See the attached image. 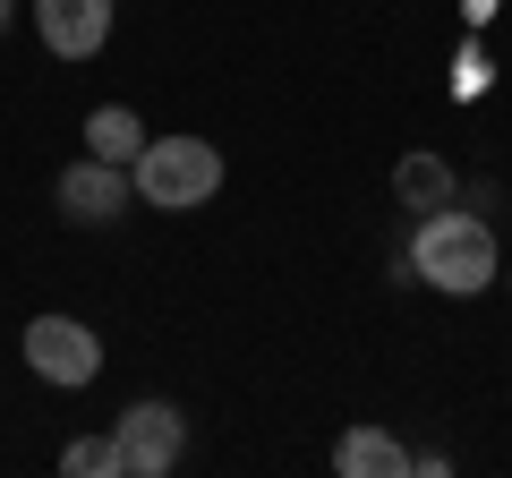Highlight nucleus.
Masks as SVG:
<instances>
[{
  "instance_id": "obj_1",
  "label": "nucleus",
  "mask_w": 512,
  "mask_h": 478,
  "mask_svg": "<svg viewBox=\"0 0 512 478\" xmlns=\"http://www.w3.org/2000/svg\"><path fill=\"white\" fill-rule=\"evenodd\" d=\"M410 282H427V291L444 299H478L504 282V248H495L487 214H461V205H436V214H419V231H410Z\"/></svg>"
},
{
  "instance_id": "obj_2",
  "label": "nucleus",
  "mask_w": 512,
  "mask_h": 478,
  "mask_svg": "<svg viewBox=\"0 0 512 478\" xmlns=\"http://www.w3.org/2000/svg\"><path fill=\"white\" fill-rule=\"evenodd\" d=\"M128 180H137V205H154V214H197L222 188V146H205V137H146Z\"/></svg>"
},
{
  "instance_id": "obj_3",
  "label": "nucleus",
  "mask_w": 512,
  "mask_h": 478,
  "mask_svg": "<svg viewBox=\"0 0 512 478\" xmlns=\"http://www.w3.org/2000/svg\"><path fill=\"white\" fill-rule=\"evenodd\" d=\"M26 368L43 376V385L60 393H86L94 376H103V342H94V325H77V316H35V325L18 333Z\"/></svg>"
},
{
  "instance_id": "obj_4",
  "label": "nucleus",
  "mask_w": 512,
  "mask_h": 478,
  "mask_svg": "<svg viewBox=\"0 0 512 478\" xmlns=\"http://www.w3.org/2000/svg\"><path fill=\"white\" fill-rule=\"evenodd\" d=\"M111 444H120V478H171L188 453V419L171 402H128Z\"/></svg>"
},
{
  "instance_id": "obj_5",
  "label": "nucleus",
  "mask_w": 512,
  "mask_h": 478,
  "mask_svg": "<svg viewBox=\"0 0 512 478\" xmlns=\"http://www.w3.org/2000/svg\"><path fill=\"white\" fill-rule=\"evenodd\" d=\"M60 214L77 222V231H103V222H120L128 205H137V180H128V163H103V154H77L69 171L52 180Z\"/></svg>"
},
{
  "instance_id": "obj_6",
  "label": "nucleus",
  "mask_w": 512,
  "mask_h": 478,
  "mask_svg": "<svg viewBox=\"0 0 512 478\" xmlns=\"http://www.w3.org/2000/svg\"><path fill=\"white\" fill-rule=\"evenodd\" d=\"M111 9L120 0H35V35L52 60H94L111 43Z\"/></svg>"
},
{
  "instance_id": "obj_7",
  "label": "nucleus",
  "mask_w": 512,
  "mask_h": 478,
  "mask_svg": "<svg viewBox=\"0 0 512 478\" xmlns=\"http://www.w3.org/2000/svg\"><path fill=\"white\" fill-rule=\"evenodd\" d=\"M333 470H342V478H402L410 453H402V436H393V427L359 419V427H342V444H333Z\"/></svg>"
},
{
  "instance_id": "obj_8",
  "label": "nucleus",
  "mask_w": 512,
  "mask_h": 478,
  "mask_svg": "<svg viewBox=\"0 0 512 478\" xmlns=\"http://www.w3.org/2000/svg\"><path fill=\"white\" fill-rule=\"evenodd\" d=\"M393 197L410 205V214H436V205H461V180L444 154H402L393 163Z\"/></svg>"
},
{
  "instance_id": "obj_9",
  "label": "nucleus",
  "mask_w": 512,
  "mask_h": 478,
  "mask_svg": "<svg viewBox=\"0 0 512 478\" xmlns=\"http://www.w3.org/2000/svg\"><path fill=\"white\" fill-rule=\"evenodd\" d=\"M86 154H103V163H137V154H146V120H137L128 103L86 111Z\"/></svg>"
},
{
  "instance_id": "obj_10",
  "label": "nucleus",
  "mask_w": 512,
  "mask_h": 478,
  "mask_svg": "<svg viewBox=\"0 0 512 478\" xmlns=\"http://www.w3.org/2000/svg\"><path fill=\"white\" fill-rule=\"evenodd\" d=\"M60 470L69 478H120V444L111 436H77L69 453H60Z\"/></svg>"
},
{
  "instance_id": "obj_11",
  "label": "nucleus",
  "mask_w": 512,
  "mask_h": 478,
  "mask_svg": "<svg viewBox=\"0 0 512 478\" xmlns=\"http://www.w3.org/2000/svg\"><path fill=\"white\" fill-rule=\"evenodd\" d=\"M9 9H18V0H0V26H9Z\"/></svg>"
},
{
  "instance_id": "obj_12",
  "label": "nucleus",
  "mask_w": 512,
  "mask_h": 478,
  "mask_svg": "<svg viewBox=\"0 0 512 478\" xmlns=\"http://www.w3.org/2000/svg\"><path fill=\"white\" fill-rule=\"evenodd\" d=\"M504 291H512V265H504Z\"/></svg>"
}]
</instances>
